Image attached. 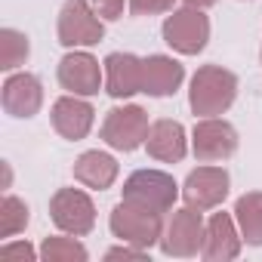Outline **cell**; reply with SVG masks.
Segmentation results:
<instances>
[{
	"label": "cell",
	"mask_w": 262,
	"mask_h": 262,
	"mask_svg": "<svg viewBox=\"0 0 262 262\" xmlns=\"http://www.w3.org/2000/svg\"><path fill=\"white\" fill-rule=\"evenodd\" d=\"M237 96V77L222 65H204L191 77L188 105L198 117H216L231 108Z\"/></svg>",
	"instance_id": "1"
},
{
	"label": "cell",
	"mask_w": 262,
	"mask_h": 262,
	"mask_svg": "<svg viewBox=\"0 0 262 262\" xmlns=\"http://www.w3.org/2000/svg\"><path fill=\"white\" fill-rule=\"evenodd\" d=\"M164 216L155 213V210H145V207H136L129 201H120L114 210H111V234L120 237L123 244H133V247H155L161 244V234H164Z\"/></svg>",
	"instance_id": "2"
},
{
	"label": "cell",
	"mask_w": 262,
	"mask_h": 262,
	"mask_svg": "<svg viewBox=\"0 0 262 262\" xmlns=\"http://www.w3.org/2000/svg\"><path fill=\"white\" fill-rule=\"evenodd\" d=\"M176 198H179L176 179L170 173H161V170H136L123 182V201L145 207V210H155L161 216L173 210Z\"/></svg>",
	"instance_id": "3"
},
{
	"label": "cell",
	"mask_w": 262,
	"mask_h": 262,
	"mask_svg": "<svg viewBox=\"0 0 262 262\" xmlns=\"http://www.w3.org/2000/svg\"><path fill=\"white\" fill-rule=\"evenodd\" d=\"M105 37V22L96 13L93 0H68L59 10V43L68 50L93 47Z\"/></svg>",
	"instance_id": "4"
},
{
	"label": "cell",
	"mask_w": 262,
	"mask_h": 262,
	"mask_svg": "<svg viewBox=\"0 0 262 262\" xmlns=\"http://www.w3.org/2000/svg\"><path fill=\"white\" fill-rule=\"evenodd\" d=\"M148 111L142 105H123V108H111L102 120V139L117 148V151H136L139 145H145L148 139Z\"/></svg>",
	"instance_id": "5"
},
{
	"label": "cell",
	"mask_w": 262,
	"mask_h": 262,
	"mask_svg": "<svg viewBox=\"0 0 262 262\" xmlns=\"http://www.w3.org/2000/svg\"><path fill=\"white\" fill-rule=\"evenodd\" d=\"M164 40L182 56H198L210 40V19L198 7L173 10L164 22Z\"/></svg>",
	"instance_id": "6"
},
{
	"label": "cell",
	"mask_w": 262,
	"mask_h": 262,
	"mask_svg": "<svg viewBox=\"0 0 262 262\" xmlns=\"http://www.w3.org/2000/svg\"><path fill=\"white\" fill-rule=\"evenodd\" d=\"M207 237V222L201 216V210L185 207L176 210L173 219L167 222L164 234H161V250L167 256H198Z\"/></svg>",
	"instance_id": "7"
},
{
	"label": "cell",
	"mask_w": 262,
	"mask_h": 262,
	"mask_svg": "<svg viewBox=\"0 0 262 262\" xmlns=\"http://www.w3.org/2000/svg\"><path fill=\"white\" fill-rule=\"evenodd\" d=\"M50 216L65 234H74V237L90 234L96 225V207L90 194H83L80 188H59L50 201Z\"/></svg>",
	"instance_id": "8"
},
{
	"label": "cell",
	"mask_w": 262,
	"mask_h": 262,
	"mask_svg": "<svg viewBox=\"0 0 262 262\" xmlns=\"http://www.w3.org/2000/svg\"><path fill=\"white\" fill-rule=\"evenodd\" d=\"M191 148H194V158L204 161V164L225 161L237 151V129L228 120L204 117L191 133Z\"/></svg>",
	"instance_id": "9"
},
{
	"label": "cell",
	"mask_w": 262,
	"mask_h": 262,
	"mask_svg": "<svg viewBox=\"0 0 262 262\" xmlns=\"http://www.w3.org/2000/svg\"><path fill=\"white\" fill-rule=\"evenodd\" d=\"M182 198L194 210H213L228 198V173L222 167H198L182 185Z\"/></svg>",
	"instance_id": "10"
},
{
	"label": "cell",
	"mask_w": 262,
	"mask_h": 262,
	"mask_svg": "<svg viewBox=\"0 0 262 262\" xmlns=\"http://www.w3.org/2000/svg\"><path fill=\"white\" fill-rule=\"evenodd\" d=\"M105 93L111 99L142 93V59L133 53H111L105 59Z\"/></svg>",
	"instance_id": "11"
},
{
	"label": "cell",
	"mask_w": 262,
	"mask_h": 262,
	"mask_svg": "<svg viewBox=\"0 0 262 262\" xmlns=\"http://www.w3.org/2000/svg\"><path fill=\"white\" fill-rule=\"evenodd\" d=\"M93 105L83 99V96H62L56 99L53 105V126H56V133L68 142H80L86 133H90V126H93Z\"/></svg>",
	"instance_id": "12"
},
{
	"label": "cell",
	"mask_w": 262,
	"mask_h": 262,
	"mask_svg": "<svg viewBox=\"0 0 262 262\" xmlns=\"http://www.w3.org/2000/svg\"><path fill=\"white\" fill-rule=\"evenodd\" d=\"M0 99H4L7 114H13V117H34L40 111V105H43V86H40V80L34 74L19 71V74H10L4 80Z\"/></svg>",
	"instance_id": "13"
},
{
	"label": "cell",
	"mask_w": 262,
	"mask_h": 262,
	"mask_svg": "<svg viewBox=\"0 0 262 262\" xmlns=\"http://www.w3.org/2000/svg\"><path fill=\"white\" fill-rule=\"evenodd\" d=\"M59 83L74 96H96L102 86V68L90 53H68L59 62Z\"/></svg>",
	"instance_id": "14"
},
{
	"label": "cell",
	"mask_w": 262,
	"mask_h": 262,
	"mask_svg": "<svg viewBox=\"0 0 262 262\" xmlns=\"http://www.w3.org/2000/svg\"><path fill=\"white\" fill-rule=\"evenodd\" d=\"M241 244H244V234H237L234 219L228 213H213L207 222V237H204L201 256L210 262H228L241 253Z\"/></svg>",
	"instance_id": "15"
},
{
	"label": "cell",
	"mask_w": 262,
	"mask_h": 262,
	"mask_svg": "<svg viewBox=\"0 0 262 262\" xmlns=\"http://www.w3.org/2000/svg\"><path fill=\"white\" fill-rule=\"evenodd\" d=\"M145 148L155 161H164V164H176L185 158L188 151V139H185V126L179 120H155L151 129H148V139H145Z\"/></svg>",
	"instance_id": "16"
},
{
	"label": "cell",
	"mask_w": 262,
	"mask_h": 262,
	"mask_svg": "<svg viewBox=\"0 0 262 262\" xmlns=\"http://www.w3.org/2000/svg\"><path fill=\"white\" fill-rule=\"evenodd\" d=\"M185 77V68L170 56L142 59V93L148 96H173Z\"/></svg>",
	"instance_id": "17"
},
{
	"label": "cell",
	"mask_w": 262,
	"mask_h": 262,
	"mask_svg": "<svg viewBox=\"0 0 262 262\" xmlns=\"http://www.w3.org/2000/svg\"><path fill=\"white\" fill-rule=\"evenodd\" d=\"M74 179L80 185H86V188L105 191L117 179V161L111 155H105V151H83L74 161Z\"/></svg>",
	"instance_id": "18"
},
{
	"label": "cell",
	"mask_w": 262,
	"mask_h": 262,
	"mask_svg": "<svg viewBox=\"0 0 262 262\" xmlns=\"http://www.w3.org/2000/svg\"><path fill=\"white\" fill-rule=\"evenodd\" d=\"M234 222L250 247H262V191H247L234 204Z\"/></svg>",
	"instance_id": "19"
},
{
	"label": "cell",
	"mask_w": 262,
	"mask_h": 262,
	"mask_svg": "<svg viewBox=\"0 0 262 262\" xmlns=\"http://www.w3.org/2000/svg\"><path fill=\"white\" fill-rule=\"evenodd\" d=\"M28 53H31V43H28V37L22 31H16V28H0V68L13 71V68L25 65Z\"/></svg>",
	"instance_id": "20"
},
{
	"label": "cell",
	"mask_w": 262,
	"mask_h": 262,
	"mask_svg": "<svg viewBox=\"0 0 262 262\" xmlns=\"http://www.w3.org/2000/svg\"><path fill=\"white\" fill-rule=\"evenodd\" d=\"M43 262H86V247L74 237H47L40 244Z\"/></svg>",
	"instance_id": "21"
},
{
	"label": "cell",
	"mask_w": 262,
	"mask_h": 262,
	"mask_svg": "<svg viewBox=\"0 0 262 262\" xmlns=\"http://www.w3.org/2000/svg\"><path fill=\"white\" fill-rule=\"evenodd\" d=\"M28 219L31 216H28L25 201H19L13 194H7L4 201H0V237H13V234L25 231Z\"/></svg>",
	"instance_id": "22"
},
{
	"label": "cell",
	"mask_w": 262,
	"mask_h": 262,
	"mask_svg": "<svg viewBox=\"0 0 262 262\" xmlns=\"http://www.w3.org/2000/svg\"><path fill=\"white\" fill-rule=\"evenodd\" d=\"M37 253L28 241H19V244H7L0 247V262H34Z\"/></svg>",
	"instance_id": "23"
},
{
	"label": "cell",
	"mask_w": 262,
	"mask_h": 262,
	"mask_svg": "<svg viewBox=\"0 0 262 262\" xmlns=\"http://www.w3.org/2000/svg\"><path fill=\"white\" fill-rule=\"evenodd\" d=\"M176 0H129L133 16H158V13H170Z\"/></svg>",
	"instance_id": "24"
},
{
	"label": "cell",
	"mask_w": 262,
	"mask_h": 262,
	"mask_svg": "<svg viewBox=\"0 0 262 262\" xmlns=\"http://www.w3.org/2000/svg\"><path fill=\"white\" fill-rule=\"evenodd\" d=\"M93 7L102 19H120L123 13V0H93Z\"/></svg>",
	"instance_id": "25"
},
{
	"label": "cell",
	"mask_w": 262,
	"mask_h": 262,
	"mask_svg": "<svg viewBox=\"0 0 262 262\" xmlns=\"http://www.w3.org/2000/svg\"><path fill=\"white\" fill-rule=\"evenodd\" d=\"M105 259H145V250L142 247H133V244H123V247H114L105 253Z\"/></svg>",
	"instance_id": "26"
},
{
	"label": "cell",
	"mask_w": 262,
	"mask_h": 262,
	"mask_svg": "<svg viewBox=\"0 0 262 262\" xmlns=\"http://www.w3.org/2000/svg\"><path fill=\"white\" fill-rule=\"evenodd\" d=\"M0 170H4V182H0V188L7 191V188H10V182H13V170H10V164H7V161L0 164Z\"/></svg>",
	"instance_id": "27"
},
{
	"label": "cell",
	"mask_w": 262,
	"mask_h": 262,
	"mask_svg": "<svg viewBox=\"0 0 262 262\" xmlns=\"http://www.w3.org/2000/svg\"><path fill=\"white\" fill-rule=\"evenodd\" d=\"M213 4H216V0H185V7H198V10H207Z\"/></svg>",
	"instance_id": "28"
}]
</instances>
